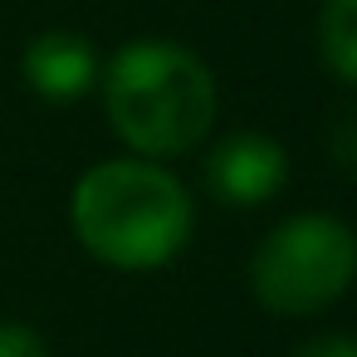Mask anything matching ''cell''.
I'll list each match as a JSON object with an SVG mask.
<instances>
[{"mask_svg":"<svg viewBox=\"0 0 357 357\" xmlns=\"http://www.w3.org/2000/svg\"><path fill=\"white\" fill-rule=\"evenodd\" d=\"M69 220L79 245L113 269L172 264L196 225L191 191L152 157H113L79 176Z\"/></svg>","mask_w":357,"mask_h":357,"instance_id":"1","label":"cell"},{"mask_svg":"<svg viewBox=\"0 0 357 357\" xmlns=\"http://www.w3.org/2000/svg\"><path fill=\"white\" fill-rule=\"evenodd\" d=\"M98 84L113 132L152 162L201 147L220 103L211 64L172 40L123 45L98 69Z\"/></svg>","mask_w":357,"mask_h":357,"instance_id":"2","label":"cell"},{"mask_svg":"<svg viewBox=\"0 0 357 357\" xmlns=\"http://www.w3.org/2000/svg\"><path fill=\"white\" fill-rule=\"evenodd\" d=\"M357 269V240L333 215H294L274 225L250 264V289L269 313L303 318L337 303Z\"/></svg>","mask_w":357,"mask_h":357,"instance_id":"3","label":"cell"},{"mask_svg":"<svg viewBox=\"0 0 357 357\" xmlns=\"http://www.w3.org/2000/svg\"><path fill=\"white\" fill-rule=\"evenodd\" d=\"M284 181H289V152L255 128L230 132L206 157V191L220 206H264L269 196H279Z\"/></svg>","mask_w":357,"mask_h":357,"instance_id":"4","label":"cell"},{"mask_svg":"<svg viewBox=\"0 0 357 357\" xmlns=\"http://www.w3.org/2000/svg\"><path fill=\"white\" fill-rule=\"evenodd\" d=\"M20 74H25L30 93H40L50 103H74L98 84V54L74 30H45L25 45Z\"/></svg>","mask_w":357,"mask_h":357,"instance_id":"5","label":"cell"},{"mask_svg":"<svg viewBox=\"0 0 357 357\" xmlns=\"http://www.w3.org/2000/svg\"><path fill=\"white\" fill-rule=\"evenodd\" d=\"M318 54L337 84L357 79V0H323L318 10Z\"/></svg>","mask_w":357,"mask_h":357,"instance_id":"6","label":"cell"},{"mask_svg":"<svg viewBox=\"0 0 357 357\" xmlns=\"http://www.w3.org/2000/svg\"><path fill=\"white\" fill-rule=\"evenodd\" d=\"M0 357H50V347L30 323L0 318Z\"/></svg>","mask_w":357,"mask_h":357,"instance_id":"7","label":"cell"},{"mask_svg":"<svg viewBox=\"0 0 357 357\" xmlns=\"http://www.w3.org/2000/svg\"><path fill=\"white\" fill-rule=\"evenodd\" d=\"M294 357H357V347H352V337H342V333H323V337H308Z\"/></svg>","mask_w":357,"mask_h":357,"instance_id":"8","label":"cell"}]
</instances>
